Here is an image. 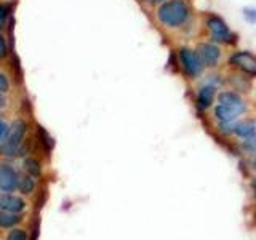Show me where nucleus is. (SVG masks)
<instances>
[{
	"mask_svg": "<svg viewBox=\"0 0 256 240\" xmlns=\"http://www.w3.org/2000/svg\"><path fill=\"white\" fill-rule=\"evenodd\" d=\"M189 6L184 0H166L157 10V16L160 22L166 28L182 26L189 18Z\"/></svg>",
	"mask_w": 256,
	"mask_h": 240,
	"instance_id": "obj_1",
	"label": "nucleus"
},
{
	"mask_svg": "<svg viewBox=\"0 0 256 240\" xmlns=\"http://www.w3.org/2000/svg\"><path fill=\"white\" fill-rule=\"evenodd\" d=\"M26 132H28V124L24 122V120H16V122H13L10 132H8L6 141L0 144V154L5 157L18 156L21 150L22 140H24V136H26Z\"/></svg>",
	"mask_w": 256,
	"mask_h": 240,
	"instance_id": "obj_2",
	"label": "nucleus"
},
{
	"mask_svg": "<svg viewBox=\"0 0 256 240\" xmlns=\"http://www.w3.org/2000/svg\"><path fill=\"white\" fill-rule=\"evenodd\" d=\"M180 62H181L182 70L186 72L190 78L198 77L205 68V64H204L202 58H200L198 52H194L192 48H188V46H182L180 50Z\"/></svg>",
	"mask_w": 256,
	"mask_h": 240,
	"instance_id": "obj_3",
	"label": "nucleus"
},
{
	"mask_svg": "<svg viewBox=\"0 0 256 240\" xmlns=\"http://www.w3.org/2000/svg\"><path fill=\"white\" fill-rule=\"evenodd\" d=\"M206 26L212 32V38L214 42H221V44H232L234 42V36H232V32L229 30L226 21L220 16L216 14H210L206 18Z\"/></svg>",
	"mask_w": 256,
	"mask_h": 240,
	"instance_id": "obj_4",
	"label": "nucleus"
},
{
	"mask_svg": "<svg viewBox=\"0 0 256 240\" xmlns=\"http://www.w3.org/2000/svg\"><path fill=\"white\" fill-rule=\"evenodd\" d=\"M234 68L240 69L246 76L256 77V56L250 52H237L229 58Z\"/></svg>",
	"mask_w": 256,
	"mask_h": 240,
	"instance_id": "obj_5",
	"label": "nucleus"
},
{
	"mask_svg": "<svg viewBox=\"0 0 256 240\" xmlns=\"http://www.w3.org/2000/svg\"><path fill=\"white\" fill-rule=\"evenodd\" d=\"M18 184L20 176L14 172V168L6 164H0V190L12 192L18 188Z\"/></svg>",
	"mask_w": 256,
	"mask_h": 240,
	"instance_id": "obj_6",
	"label": "nucleus"
},
{
	"mask_svg": "<svg viewBox=\"0 0 256 240\" xmlns=\"http://www.w3.org/2000/svg\"><path fill=\"white\" fill-rule=\"evenodd\" d=\"M246 106H232V104H218L214 109V116L221 124H232L234 120L244 114Z\"/></svg>",
	"mask_w": 256,
	"mask_h": 240,
	"instance_id": "obj_7",
	"label": "nucleus"
},
{
	"mask_svg": "<svg viewBox=\"0 0 256 240\" xmlns=\"http://www.w3.org/2000/svg\"><path fill=\"white\" fill-rule=\"evenodd\" d=\"M197 52H198L200 58H202L205 66L213 68V66L218 64L221 53H220V48L216 46V45H213V44H202V45L198 46Z\"/></svg>",
	"mask_w": 256,
	"mask_h": 240,
	"instance_id": "obj_8",
	"label": "nucleus"
},
{
	"mask_svg": "<svg viewBox=\"0 0 256 240\" xmlns=\"http://www.w3.org/2000/svg\"><path fill=\"white\" fill-rule=\"evenodd\" d=\"M24 206H26V202L20 197L10 196V194L0 196V210L10 212V213H20L24 210Z\"/></svg>",
	"mask_w": 256,
	"mask_h": 240,
	"instance_id": "obj_9",
	"label": "nucleus"
},
{
	"mask_svg": "<svg viewBox=\"0 0 256 240\" xmlns=\"http://www.w3.org/2000/svg\"><path fill=\"white\" fill-rule=\"evenodd\" d=\"M214 94H216V86L214 85H212V84L204 85L197 93V106L202 110L208 109L212 106L213 100H214Z\"/></svg>",
	"mask_w": 256,
	"mask_h": 240,
	"instance_id": "obj_10",
	"label": "nucleus"
},
{
	"mask_svg": "<svg viewBox=\"0 0 256 240\" xmlns=\"http://www.w3.org/2000/svg\"><path fill=\"white\" fill-rule=\"evenodd\" d=\"M234 132H236L237 136H240V138L248 140V138H252V136L254 134L256 124L253 122V120H245V122H240V124L236 125Z\"/></svg>",
	"mask_w": 256,
	"mask_h": 240,
	"instance_id": "obj_11",
	"label": "nucleus"
},
{
	"mask_svg": "<svg viewBox=\"0 0 256 240\" xmlns=\"http://www.w3.org/2000/svg\"><path fill=\"white\" fill-rule=\"evenodd\" d=\"M218 101L220 104H232V106H245L244 100L234 92H222L218 96Z\"/></svg>",
	"mask_w": 256,
	"mask_h": 240,
	"instance_id": "obj_12",
	"label": "nucleus"
},
{
	"mask_svg": "<svg viewBox=\"0 0 256 240\" xmlns=\"http://www.w3.org/2000/svg\"><path fill=\"white\" fill-rule=\"evenodd\" d=\"M21 222V216L10 212H0V228H13Z\"/></svg>",
	"mask_w": 256,
	"mask_h": 240,
	"instance_id": "obj_13",
	"label": "nucleus"
},
{
	"mask_svg": "<svg viewBox=\"0 0 256 240\" xmlns=\"http://www.w3.org/2000/svg\"><path fill=\"white\" fill-rule=\"evenodd\" d=\"M37 136H38V141L42 142L45 152H50L53 149V146H54V141H53L52 136L48 134V132L45 130L44 126H40V125L37 126Z\"/></svg>",
	"mask_w": 256,
	"mask_h": 240,
	"instance_id": "obj_14",
	"label": "nucleus"
},
{
	"mask_svg": "<svg viewBox=\"0 0 256 240\" xmlns=\"http://www.w3.org/2000/svg\"><path fill=\"white\" fill-rule=\"evenodd\" d=\"M24 170H26L30 176H40L42 174V168H40V164L36 158H26L24 160Z\"/></svg>",
	"mask_w": 256,
	"mask_h": 240,
	"instance_id": "obj_15",
	"label": "nucleus"
},
{
	"mask_svg": "<svg viewBox=\"0 0 256 240\" xmlns=\"http://www.w3.org/2000/svg\"><path fill=\"white\" fill-rule=\"evenodd\" d=\"M18 188H20V190L22 192V194H30V192L34 190V188H36V182H34V180H32V176H24V178L20 180Z\"/></svg>",
	"mask_w": 256,
	"mask_h": 240,
	"instance_id": "obj_16",
	"label": "nucleus"
},
{
	"mask_svg": "<svg viewBox=\"0 0 256 240\" xmlns=\"http://www.w3.org/2000/svg\"><path fill=\"white\" fill-rule=\"evenodd\" d=\"M6 240H28V234H26V230H22V229H14L10 232V236L6 237Z\"/></svg>",
	"mask_w": 256,
	"mask_h": 240,
	"instance_id": "obj_17",
	"label": "nucleus"
},
{
	"mask_svg": "<svg viewBox=\"0 0 256 240\" xmlns=\"http://www.w3.org/2000/svg\"><path fill=\"white\" fill-rule=\"evenodd\" d=\"M8 13H10V8H8V5L0 4V29H4V26L6 24Z\"/></svg>",
	"mask_w": 256,
	"mask_h": 240,
	"instance_id": "obj_18",
	"label": "nucleus"
},
{
	"mask_svg": "<svg viewBox=\"0 0 256 240\" xmlns=\"http://www.w3.org/2000/svg\"><path fill=\"white\" fill-rule=\"evenodd\" d=\"M244 148H246L248 150L256 152V132H254V134L252 136V138H248V140L244 142Z\"/></svg>",
	"mask_w": 256,
	"mask_h": 240,
	"instance_id": "obj_19",
	"label": "nucleus"
},
{
	"mask_svg": "<svg viewBox=\"0 0 256 240\" xmlns=\"http://www.w3.org/2000/svg\"><path fill=\"white\" fill-rule=\"evenodd\" d=\"M8 88H10V84H8V78L0 72V93H6Z\"/></svg>",
	"mask_w": 256,
	"mask_h": 240,
	"instance_id": "obj_20",
	"label": "nucleus"
},
{
	"mask_svg": "<svg viewBox=\"0 0 256 240\" xmlns=\"http://www.w3.org/2000/svg\"><path fill=\"white\" fill-rule=\"evenodd\" d=\"M245 20H248L250 22H254L256 21V10L254 8H245Z\"/></svg>",
	"mask_w": 256,
	"mask_h": 240,
	"instance_id": "obj_21",
	"label": "nucleus"
},
{
	"mask_svg": "<svg viewBox=\"0 0 256 240\" xmlns=\"http://www.w3.org/2000/svg\"><path fill=\"white\" fill-rule=\"evenodd\" d=\"M6 54H8V45L5 42V38L0 36V60L5 58Z\"/></svg>",
	"mask_w": 256,
	"mask_h": 240,
	"instance_id": "obj_22",
	"label": "nucleus"
},
{
	"mask_svg": "<svg viewBox=\"0 0 256 240\" xmlns=\"http://www.w3.org/2000/svg\"><path fill=\"white\" fill-rule=\"evenodd\" d=\"M6 132H8V126H6V124L4 122V120H0V140H2L4 136L6 134Z\"/></svg>",
	"mask_w": 256,
	"mask_h": 240,
	"instance_id": "obj_23",
	"label": "nucleus"
},
{
	"mask_svg": "<svg viewBox=\"0 0 256 240\" xmlns=\"http://www.w3.org/2000/svg\"><path fill=\"white\" fill-rule=\"evenodd\" d=\"M4 106H5V98L0 94V108H4Z\"/></svg>",
	"mask_w": 256,
	"mask_h": 240,
	"instance_id": "obj_24",
	"label": "nucleus"
},
{
	"mask_svg": "<svg viewBox=\"0 0 256 240\" xmlns=\"http://www.w3.org/2000/svg\"><path fill=\"white\" fill-rule=\"evenodd\" d=\"M149 2H152V4H158V2H164V0H149Z\"/></svg>",
	"mask_w": 256,
	"mask_h": 240,
	"instance_id": "obj_25",
	"label": "nucleus"
}]
</instances>
